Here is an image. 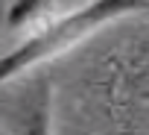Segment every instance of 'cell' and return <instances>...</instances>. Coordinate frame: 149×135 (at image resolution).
<instances>
[{
	"label": "cell",
	"instance_id": "1",
	"mask_svg": "<svg viewBox=\"0 0 149 135\" xmlns=\"http://www.w3.org/2000/svg\"><path fill=\"white\" fill-rule=\"evenodd\" d=\"M149 12V3H126V0H102V3H85V6H67L58 18L35 27L32 35H26L18 47H12L6 56H0V85L21 77L24 71L56 59L85 41L91 32L123 21L129 15Z\"/></svg>",
	"mask_w": 149,
	"mask_h": 135
},
{
	"label": "cell",
	"instance_id": "2",
	"mask_svg": "<svg viewBox=\"0 0 149 135\" xmlns=\"http://www.w3.org/2000/svg\"><path fill=\"white\" fill-rule=\"evenodd\" d=\"M21 135H53V115H50V91L47 88L41 91L35 109L29 112Z\"/></svg>",
	"mask_w": 149,
	"mask_h": 135
},
{
	"label": "cell",
	"instance_id": "3",
	"mask_svg": "<svg viewBox=\"0 0 149 135\" xmlns=\"http://www.w3.org/2000/svg\"><path fill=\"white\" fill-rule=\"evenodd\" d=\"M6 12H9V6L0 3V35H3V27H6Z\"/></svg>",
	"mask_w": 149,
	"mask_h": 135
}]
</instances>
